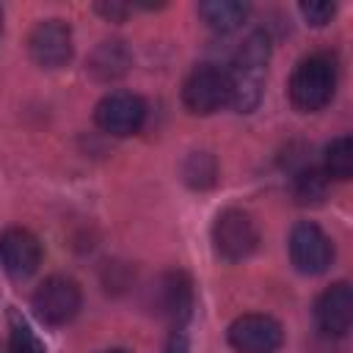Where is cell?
Segmentation results:
<instances>
[{
    "mask_svg": "<svg viewBox=\"0 0 353 353\" xmlns=\"http://www.w3.org/2000/svg\"><path fill=\"white\" fill-rule=\"evenodd\" d=\"M105 353H127V350H105Z\"/></svg>",
    "mask_w": 353,
    "mask_h": 353,
    "instance_id": "21",
    "label": "cell"
},
{
    "mask_svg": "<svg viewBox=\"0 0 353 353\" xmlns=\"http://www.w3.org/2000/svg\"><path fill=\"white\" fill-rule=\"evenodd\" d=\"M0 262L8 276L28 279L41 265V243L30 229L11 226L0 234Z\"/></svg>",
    "mask_w": 353,
    "mask_h": 353,
    "instance_id": "10",
    "label": "cell"
},
{
    "mask_svg": "<svg viewBox=\"0 0 353 353\" xmlns=\"http://www.w3.org/2000/svg\"><path fill=\"white\" fill-rule=\"evenodd\" d=\"M30 58L44 69H58L72 58V30L61 19L39 22L28 36Z\"/></svg>",
    "mask_w": 353,
    "mask_h": 353,
    "instance_id": "9",
    "label": "cell"
},
{
    "mask_svg": "<svg viewBox=\"0 0 353 353\" xmlns=\"http://www.w3.org/2000/svg\"><path fill=\"white\" fill-rule=\"evenodd\" d=\"M226 336L237 353H276L284 342L281 323L270 314H243L229 325Z\"/></svg>",
    "mask_w": 353,
    "mask_h": 353,
    "instance_id": "8",
    "label": "cell"
},
{
    "mask_svg": "<svg viewBox=\"0 0 353 353\" xmlns=\"http://www.w3.org/2000/svg\"><path fill=\"white\" fill-rule=\"evenodd\" d=\"M8 353H44L41 339L30 331L25 320L11 314V336H8Z\"/></svg>",
    "mask_w": 353,
    "mask_h": 353,
    "instance_id": "18",
    "label": "cell"
},
{
    "mask_svg": "<svg viewBox=\"0 0 353 353\" xmlns=\"http://www.w3.org/2000/svg\"><path fill=\"white\" fill-rule=\"evenodd\" d=\"M143 119H146V105L132 91H110L108 97L99 99V105L94 110L97 127L116 138L138 132Z\"/></svg>",
    "mask_w": 353,
    "mask_h": 353,
    "instance_id": "6",
    "label": "cell"
},
{
    "mask_svg": "<svg viewBox=\"0 0 353 353\" xmlns=\"http://www.w3.org/2000/svg\"><path fill=\"white\" fill-rule=\"evenodd\" d=\"M270 61V39L262 30H254L240 44L232 66L226 69L229 77V105L240 113H248L259 105L265 88V72Z\"/></svg>",
    "mask_w": 353,
    "mask_h": 353,
    "instance_id": "1",
    "label": "cell"
},
{
    "mask_svg": "<svg viewBox=\"0 0 353 353\" xmlns=\"http://www.w3.org/2000/svg\"><path fill=\"white\" fill-rule=\"evenodd\" d=\"M292 193L298 201L309 204V201H320L325 193V174L317 171L314 165H303L292 174Z\"/></svg>",
    "mask_w": 353,
    "mask_h": 353,
    "instance_id": "16",
    "label": "cell"
},
{
    "mask_svg": "<svg viewBox=\"0 0 353 353\" xmlns=\"http://www.w3.org/2000/svg\"><path fill=\"white\" fill-rule=\"evenodd\" d=\"M336 88V66L334 58L325 52H312L303 61H298L292 77H290V99L298 110L314 113L325 108Z\"/></svg>",
    "mask_w": 353,
    "mask_h": 353,
    "instance_id": "2",
    "label": "cell"
},
{
    "mask_svg": "<svg viewBox=\"0 0 353 353\" xmlns=\"http://www.w3.org/2000/svg\"><path fill=\"white\" fill-rule=\"evenodd\" d=\"M323 174L325 179H350L353 174V138L339 135L325 146L323 154Z\"/></svg>",
    "mask_w": 353,
    "mask_h": 353,
    "instance_id": "15",
    "label": "cell"
},
{
    "mask_svg": "<svg viewBox=\"0 0 353 353\" xmlns=\"http://www.w3.org/2000/svg\"><path fill=\"white\" fill-rule=\"evenodd\" d=\"M80 303H83L80 287L69 276H50V279H44L36 287L33 298H30V306H33L36 317L41 323H47V325L69 323L80 312Z\"/></svg>",
    "mask_w": 353,
    "mask_h": 353,
    "instance_id": "3",
    "label": "cell"
},
{
    "mask_svg": "<svg viewBox=\"0 0 353 353\" xmlns=\"http://www.w3.org/2000/svg\"><path fill=\"white\" fill-rule=\"evenodd\" d=\"M199 17L204 19L207 28L218 33H232L248 17V6L240 0H207V3H199Z\"/></svg>",
    "mask_w": 353,
    "mask_h": 353,
    "instance_id": "13",
    "label": "cell"
},
{
    "mask_svg": "<svg viewBox=\"0 0 353 353\" xmlns=\"http://www.w3.org/2000/svg\"><path fill=\"white\" fill-rule=\"evenodd\" d=\"M317 328L328 336H345L353 323V290L350 284L339 281L331 284L314 303Z\"/></svg>",
    "mask_w": 353,
    "mask_h": 353,
    "instance_id": "12",
    "label": "cell"
},
{
    "mask_svg": "<svg viewBox=\"0 0 353 353\" xmlns=\"http://www.w3.org/2000/svg\"><path fill=\"white\" fill-rule=\"evenodd\" d=\"M212 243H215V251L229 262H240L251 256L259 243L254 218L237 207L223 210L212 223Z\"/></svg>",
    "mask_w": 353,
    "mask_h": 353,
    "instance_id": "5",
    "label": "cell"
},
{
    "mask_svg": "<svg viewBox=\"0 0 353 353\" xmlns=\"http://www.w3.org/2000/svg\"><path fill=\"white\" fill-rule=\"evenodd\" d=\"M127 66H130V52L121 41H102L91 52V61H88V72L105 83L121 77L127 72Z\"/></svg>",
    "mask_w": 353,
    "mask_h": 353,
    "instance_id": "14",
    "label": "cell"
},
{
    "mask_svg": "<svg viewBox=\"0 0 353 353\" xmlns=\"http://www.w3.org/2000/svg\"><path fill=\"white\" fill-rule=\"evenodd\" d=\"M182 102L190 113H199V116H210L223 105H229L226 69L215 63H199L182 85Z\"/></svg>",
    "mask_w": 353,
    "mask_h": 353,
    "instance_id": "4",
    "label": "cell"
},
{
    "mask_svg": "<svg viewBox=\"0 0 353 353\" xmlns=\"http://www.w3.org/2000/svg\"><path fill=\"white\" fill-rule=\"evenodd\" d=\"M193 309V284L182 270L163 273L154 284V312L171 325H182Z\"/></svg>",
    "mask_w": 353,
    "mask_h": 353,
    "instance_id": "11",
    "label": "cell"
},
{
    "mask_svg": "<svg viewBox=\"0 0 353 353\" xmlns=\"http://www.w3.org/2000/svg\"><path fill=\"white\" fill-rule=\"evenodd\" d=\"M97 11H99L105 19L119 22V19H124V17L130 14V6H124V3H97Z\"/></svg>",
    "mask_w": 353,
    "mask_h": 353,
    "instance_id": "20",
    "label": "cell"
},
{
    "mask_svg": "<svg viewBox=\"0 0 353 353\" xmlns=\"http://www.w3.org/2000/svg\"><path fill=\"white\" fill-rule=\"evenodd\" d=\"M334 11H336V6L328 3V0H309V3H301V14H303V19H306L309 25H314V28L331 22Z\"/></svg>",
    "mask_w": 353,
    "mask_h": 353,
    "instance_id": "19",
    "label": "cell"
},
{
    "mask_svg": "<svg viewBox=\"0 0 353 353\" xmlns=\"http://www.w3.org/2000/svg\"><path fill=\"white\" fill-rule=\"evenodd\" d=\"M218 176V168H215V160L204 152L199 154H190L188 163H185V182L190 188H210Z\"/></svg>",
    "mask_w": 353,
    "mask_h": 353,
    "instance_id": "17",
    "label": "cell"
},
{
    "mask_svg": "<svg viewBox=\"0 0 353 353\" xmlns=\"http://www.w3.org/2000/svg\"><path fill=\"white\" fill-rule=\"evenodd\" d=\"M290 259L301 273H323L331 259H334V245L328 240V234L312 223V221H301L292 226L290 232Z\"/></svg>",
    "mask_w": 353,
    "mask_h": 353,
    "instance_id": "7",
    "label": "cell"
}]
</instances>
